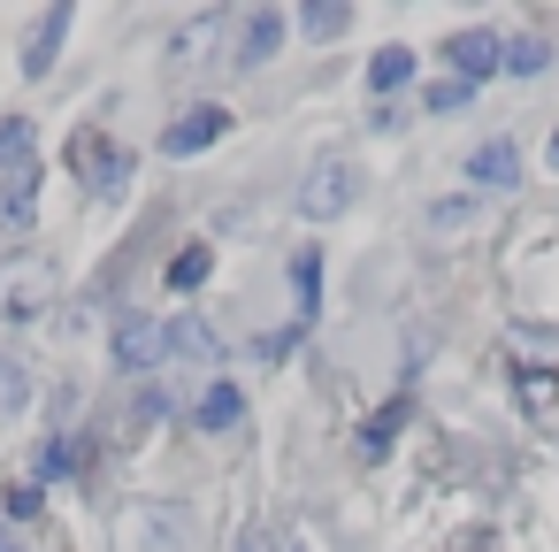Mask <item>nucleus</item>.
<instances>
[{
	"mask_svg": "<svg viewBox=\"0 0 559 552\" xmlns=\"http://www.w3.org/2000/svg\"><path fill=\"white\" fill-rule=\"evenodd\" d=\"M544 62H551V47H544V39H506V70H513V78H536Z\"/></svg>",
	"mask_w": 559,
	"mask_h": 552,
	"instance_id": "nucleus-18",
	"label": "nucleus"
},
{
	"mask_svg": "<svg viewBox=\"0 0 559 552\" xmlns=\"http://www.w3.org/2000/svg\"><path fill=\"white\" fill-rule=\"evenodd\" d=\"M444 62L460 70V85H475V78L506 70V39H498V32H452V39H444Z\"/></svg>",
	"mask_w": 559,
	"mask_h": 552,
	"instance_id": "nucleus-3",
	"label": "nucleus"
},
{
	"mask_svg": "<svg viewBox=\"0 0 559 552\" xmlns=\"http://www.w3.org/2000/svg\"><path fill=\"white\" fill-rule=\"evenodd\" d=\"M276 39H284V16H269V9H253V16H246V32H238V70H253V62H269V55H276Z\"/></svg>",
	"mask_w": 559,
	"mask_h": 552,
	"instance_id": "nucleus-11",
	"label": "nucleus"
},
{
	"mask_svg": "<svg viewBox=\"0 0 559 552\" xmlns=\"http://www.w3.org/2000/svg\"><path fill=\"white\" fill-rule=\"evenodd\" d=\"M116 368H123V376H154V368H162V330H154L146 315H131V322L116 330Z\"/></svg>",
	"mask_w": 559,
	"mask_h": 552,
	"instance_id": "nucleus-7",
	"label": "nucleus"
},
{
	"mask_svg": "<svg viewBox=\"0 0 559 552\" xmlns=\"http://www.w3.org/2000/svg\"><path fill=\"white\" fill-rule=\"evenodd\" d=\"M24 162H32V124L9 116V124H0V169H24Z\"/></svg>",
	"mask_w": 559,
	"mask_h": 552,
	"instance_id": "nucleus-17",
	"label": "nucleus"
},
{
	"mask_svg": "<svg viewBox=\"0 0 559 552\" xmlns=\"http://www.w3.org/2000/svg\"><path fill=\"white\" fill-rule=\"evenodd\" d=\"M47 300H55V269H47V261L16 269V277L0 269V315H39Z\"/></svg>",
	"mask_w": 559,
	"mask_h": 552,
	"instance_id": "nucleus-5",
	"label": "nucleus"
},
{
	"mask_svg": "<svg viewBox=\"0 0 559 552\" xmlns=\"http://www.w3.org/2000/svg\"><path fill=\"white\" fill-rule=\"evenodd\" d=\"M246 414V399H238V384H215L207 399H200V430H230Z\"/></svg>",
	"mask_w": 559,
	"mask_h": 552,
	"instance_id": "nucleus-15",
	"label": "nucleus"
},
{
	"mask_svg": "<svg viewBox=\"0 0 559 552\" xmlns=\"http://www.w3.org/2000/svg\"><path fill=\"white\" fill-rule=\"evenodd\" d=\"M32 215H39V169L24 162L0 177V231H32Z\"/></svg>",
	"mask_w": 559,
	"mask_h": 552,
	"instance_id": "nucleus-8",
	"label": "nucleus"
},
{
	"mask_svg": "<svg viewBox=\"0 0 559 552\" xmlns=\"http://www.w3.org/2000/svg\"><path fill=\"white\" fill-rule=\"evenodd\" d=\"M399 422H406V399H391L383 414H368V430H360V453H368V460H383V453H391V437H399Z\"/></svg>",
	"mask_w": 559,
	"mask_h": 552,
	"instance_id": "nucleus-14",
	"label": "nucleus"
},
{
	"mask_svg": "<svg viewBox=\"0 0 559 552\" xmlns=\"http://www.w3.org/2000/svg\"><path fill=\"white\" fill-rule=\"evenodd\" d=\"M223 32V16H207V24H192L185 39H177V62H192V55H207V39Z\"/></svg>",
	"mask_w": 559,
	"mask_h": 552,
	"instance_id": "nucleus-20",
	"label": "nucleus"
},
{
	"mask_svg": "<svg viewBox=\"0 0 559 552\" xmlns=\"http://www.w3.org/2000/svg\"><path fill=\"white\" fill-rule=\"evenodd\" d=\"M353 192H360V169H353L345 154H322V162L307 169V185H299V215H307V223H330V215L353 208Z\"/></svg>",
	"mask_w": 559,
	"mask_h": 552,
	"instance_id": "nucleus-1",
	"label": "nucleus"
},
{
	"mask_svg": "<svg viewBox=\"0 0 559 552\" xmlns=\"http://www.w3.org/2000/svg\"><path fill=\"white\" fill-rule=\"evenodd\" d=\"M0 552H24V544H16V537H9V529H0Z\"/></svg>",
	"mask_w": 559,
	"mask_h": 552,
	"instance_id": "nucleus-24",
	"label": "nucleus"
},
{
	"mask_svg": "<svg viewBox=\"0 0 559 552\" xmlns=\"http://www.w3.org/2000/svg\"><path fill=\"white\" fill-rule=\"evenodd\" d=\"M406 78H414V55H406V47H383V55L368 62V93H399Z\"/></svg>",
	"mask_w": 559,
	"mask_h": 552,
	"instance_id": "nucleus-13",
	"label": "nucleus"
},
{
	"mask_svg": "<svg viewBox=\"0 0 559 552\" xmlns=\"http://www.w3.org/2000/svg\"><path fill=\"white\" fill-rule=\"evenodd\" d=\"M70 169H78L93 192H123V177H131V154H116L100 131H78V139H70Z\"/></svg>",
	"mask_w": 559,
	"mask_h": 552,
	"instance_id": "nucleus-2",
	"label": "nucleus"
},
{
	"mask_svg": "<svg viewBox=\"0 0 559 552\" xmlns=\"http://www.w3.org/2000/svg\"><path fill=\"white\" fill-rule=\"evenodd\" d=\"M467 177H475L483 192H506V185H521V154H513V139H490V146H475V154H467Z\"/></svg>",
	"mask_w": 559,
	"mask_h": 552,
	"instance_id": "nucleus-9",
	"label": "nucleus"
},
{
	"mask_svg": "<svg viewBox=\"0 0 559 552\" xmlns=\"http://www.w3.org/2000/svg\"><path fill=\"white\" fill-rule=\"evenodd\" d=\"M467 93H475V85H460V78H437V85H429V116H452V108H467Z\"/></svg>",
	"mask_w": 559,
	"mask_h": 552,
	"instance_id": "nucleus-19",
	"label": "nucleus"
},
{
	"mask_svg": "<svg viewBox=\"0 0 559 552\" xmlns=\"http://www.w3.org/2000/svg\"><path fill=\"white\" fill-rule=\"evenodd\" d=\"M162 353H177V361H200V368H215V361H223V345H215V330H207L200 315H177V322L162 330Z\"/></svg>",
	"mask_w": 559,
	"mask_h": 552,
	"instance_id": "nucleus-10",
	"label": "nucleus"
},
{
	"mask_svg": "<svg viewBox=\"0 0 559 552\" xmlns=\"http://www.w3.org/2000/svg\"><path fill=\"white\" fill-rule=\"evenodd\" d=\"M345 24H353L345 0H307V9H299V32H307V39H337Z\"/></svg>",
	"mask_w": 559,
	"mask_h": 552,
	"instance_id": "nucleus-12",
	"label": "nucleus"
},
{
	"mask_svg": "<svg viewBox=\"0 0 559 552\" xmlns=\"http://www.w3.org/2000/svg\"><path fill=\"white\" fill-rule=\"evenodd\" d=\"M292 284H299V300L314 307V292H322V261H314V254H299V261H292Z\"/></svg>",
	"mask_w": 559,
	"mask_h": 552,
	"instance_id": "nucleus-21",
	"label": "nucleus"
},
{
	"mask_svg": "<svg viewBox=\"0 0 559 552\" xmlns=\"http://www.w3.org/2000/svg\"><path fill=\"white\" fill-rule=\"evenodd\" d=\"M551 169H559V131H551Z\"/></svg>",
	"mask_w": 559,
	"mask_h": 552,
	"instance_id": "nucleus-25",
	"label": "nucleus"
},
{
	"mask_svg": "<svg viewBox=\"0 0 559 552\" xmlns=\"http://www.w3.org/2000/svg\"><path fill=\"white\" fill-rule=\"evenodd\" d=\"M223 131H230V108H192V116H177V124L162 131V154H177V162H185V154H207Z\"/></svg>",
	"mask_w": 559,
	"mask_h": 552,
	"instance_id": "nucleus-4",
	"label": "nucleus"
},
{
	"mask_svg": "<svg viewBox=\"0 0 559 552\" xmlns=\"http://www.w3.org/2000/svg\"><path fill=\"white\" fill-rule=\"evenodd\" d=\"M0 407H24V361H0Z\"/></svg>",
	"mask_w": 559,
	"mask_h": 552,
	"instance_id": "nucleus-22",
	"label": "nucleus"
},
{
	"mask_svg": "<svg viewBox=\"0 0 559 552\" xmlns=\"http://www.w3.org/2000/svg\"><path fill=\"white\" fill-rule=\"evenodd\" d=\"M207 269H215V254H207V246H185V254L169 261V284L192 292V284H207Z\"/></svg>",
	"mask_w": 559,
	"mask_h": 552,
	"instance_id": "nucleus-16",
	"label": "nucleus"
},
{
	"mask_svg": "<svg viewBox=\"0 0 559 552\" xmlns=\"http://www.w3.org/2000/svg\"><path fill=\"white\" fill-rule=\"evenodd\" d=\"M62 39H70V0H55V9L32 24V39H24V78H47L55 55H62Z\"/></svg>",
	"mask_w": 559,
	"mask_h": 552,
	"instance_id": "nucleus-6",
	"label": "nucleus"
},
{
	"mask_svg": "<svg viewBox=\"0 0 559 552\" xmlns=\"http://www.w3.org/2000/svg\"><path fill=\"white\" fill-rule=\"evenodd\" d=\"M238 552H269V529H246V537H238Z\"/></svg>",
	"mask_w": 559,
	"mask_h": 552,
	"instance_id": "nucleus-23",
	"label": "nucleus"
}]
</instances>
